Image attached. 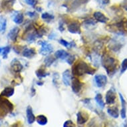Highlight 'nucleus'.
I'll list each match as a JSON object with an SVG mask.
<instances>
[{
  "label": "nucleus",
  "mask_w": 127,
  "mask_h": 127,
  "mask_svg": "<svg viewBox=\"0 0 127 127\" xmlns=\"http://www.w3.org/2000/svg\"><path fill=\"white\" fill-rule=\"evenodd\" d=\"M96 70L92 68L83 61H79L73 67L72 73L74 76H82L85 74L93 75Z\"/></svg>",
  "instance_id": "nucleus-1"
},
{
  "label": "nucleus",
  "mask_w": 127,
  "mask_h": 127,
  "mask_svg": "<svg viewBox=\"0 0 127 127\" xmlns=\"http://www.w3.org/2000/svg\"><path fill=\"white\" fill-rule=\"evenodd\" d=\"M101 63L108 75H113L117 70V61L114 57L108 55H103L101 59Z\"/></svg>",
  "instance_id": "nucleus-2"
},
{
  "label": "nucleus",
  "mask_w": 127,
  "mask_h": 127,
  "mask_svg": "<svg viewBox=\"0 0 127 127\" xmlns=\"http://www.w3.org/2000/svg\"><path fill=\"white\" fill-rule=\"evenodd\" d=\"M38 43L41 46V48L39 50V53L42 55H47L51 53L53 51V46L47 41H39Z\"/></svg>",
  "instance_id": "nucleus-3"
},
{
  "label": "nucleus",
  "mask_w": 127,
  "mask_h": 127,
  "mask_svg": "<svg viewBox=\"0 0 127 127\" xmlns=\"http://www.w3.org/2000/svg\"><path fill=\"white\" fill-rule=\"evenodd\" d=\"M116 98H117V95L115 90H113V89L108 90L105 96L106 104H113L116 102Z\"/></svg>",
  "instance_id": "nucleus-4"
},
{
  "label": "nucleus",
  "mask_w": 127,
  "mask_h": 127,
  "mask_svg": "<svg viewBox=\"0 0 127 127\" xmlns=\"http://www.w3.org/2000/svg\"><path fill=\"white\" fill-rule=\"evenodd\" d=\"M68 31L71 33H81V25L78 21H72L68 25Z\"/></svg>",
  "instance_id": "nucleus-5"
},
{
  "label": "nucleus",
  "mask_w": 127,
  "mask_h": 127,
  "mask_svg": "<svg viewBox=\"0 0 127 127\" xmlns=\"http://www.w3.org/2000/svg\"><path fill=\"white\" fill-rule=\"evenodd\" d=\"M71 87L73 89V91L76 94H78L79 92L81 91L83 83L79 81V79L76 77H73L72 79V83H71Z\"/></svg>",
  "instance_id": "nucleus-6"
},
{
  "label": "nucleus",
  "mask_w": 127,
  "mask_h": 127,
  "mask_svg": "<svg viewBox=\"0 0 127 127\" xmlns=\"http://www.w3.org/2000/svg\"><path fill=\"white\" fill-rule=\"evenodd\" d=\"M95 80L96 85L99 88L103 87L107 83V77L104 75H96L95 77Z\"/></svg>",
  "instance_id": "nucleus-7"
},
{
  "label": "nucleus",
  "mask_w": 127,
  "mask_h": 127,
  "mask_svg": "<svg viewBox=\"0 0 127 127\" xmlns=\"http://www.w3.org/2000/svg\"><path fill=\"white\" fill-rule=\"evenodd\" d=\"M11 69L14 73H19L23 69V65L17 59H14L11 63Z\"/></svg>",
  "instance_id": "nucleus-8"
},
{
  "label": "nucleus",
  "mask_w": 127,
  "mask_h": 127,
  "mask_svg": "<svg viewBox=\"0 0 127 127\" xmlns=\"http://www.w3.org/2000/svg\"><path fill=\"white\" fill-rule=\"evenodd\" d=\"M77 123L79 125H83L89 120V115L87 113L83 111H79L77 115Z\"/></svg>",
  "instance_id": "nucleus-9"
},
{
  "label": "nucleus",
  "mask_w": 127,
  "mask_h": 127,
  "mask_svg": "<svg viewBox=\"0 0 127 127\" xmlns=\"http://www.w3.org/2000/svg\"><path fill=\"white\" fill-rule=\"evenodd\" d=\"M15 0H2L1 3V9L3 11H9L14 5Z\"/></svg>",
  "instance_id": "nucleus-10"
},
{
  "label": "nucleus",
  "mask_w": 127,
  "mask_h": 127,
  "mask_svg": "<svg viewBox=\"0 0 127 127\" xmlns=\"http://www.w3.org/2000/svg\"><path fill=\"white\" fill-rule=\"evenodd\" d=\"M19 31H20V29L19 27H15L13 29H11L9 33H8V37L10 40H11L13 42H15V41L17 40V38L19 35Z\"/></svg>",
  "instance_id": "nucleus-11"
},
{
  "label": "nucleus",
  "mask_w": 127,
  "mask_h": 127,
  "mask_svg": "<svg viewBox=\"0 0 127 127\" xmlns=\"http://www.w3.org/2000/svg\"><path fill=\"white\" fill-rule=\"evenodd\" d=\"M94 18L95 19V20L100 23H105L108 21V17H106L102 12L100 11H96L93 14Z\"/></svg>",
  "instance_id": "nucleus-12"
},
{
  "label": "nucleus",
  "mask_w": 127,
  "mask_h": 127,
  "mask_svg": "<svg viewBox=\"0 0 127 127\" xmlns=\"http://www.w3.org/2000/svg\"><path fill=\"white\" fill-rule=\"evenodd\" d=\"M26 114H27V119L28 123L29 125L33 124L36 120V118L33 113V109L31 108V106H27V109H26Z\"/></svg>",
  "instance_id": "nucleus-13"
},
{
  "label": "nucleus",
  "mask_w": 127,
  "mask_h": 127,
  "mask_svg": "<svg viewBox=\"0 0 127 127\" xmlns=\"http://www.w3.org/2000/svg\"><path fill=\"white\" fill-rule=\"evenodd\" d=\"M22 55L26 58H32L36 55L35 49L34 48H27L25 47L22 51Z\"/></svg>",
  "instance_id": "nucleus-14"
},
{
  "label": "nucleus",
  "mask_w": 127,
  "mask_h": 127,
  "mask_svg": "<svg viewBox=\"0 0 127 127\" xmlns=\"http://www.w3.org/2000/svg\"><path fill=\"white\" fill-rule=\"evenodd\" d=\"M71 77L69 70H65L63 73V82L65 86H69L71 84Z\"/></svg>",
  "instance_id": "nucleus-15"
},
{
  "label": "nucleus",
  "mask_w": 127,
  "mask_h": 127,
  "mask_svg": "<svg viewBox=\"0 0 127 127\" xmlns=\"http://www.w3.org/2000/svg\"><path fill=\"white\" fill-rule=\"evenodd\" d=\"M24 17L22 13L16 11L15 12L14 15H13V20L16 24H21L23 23Z\"/></svg>",
  "instance_id": "nucleus-16"
},
{
  "label": "nucleus",
  "mask_w": 127,
  "mask_h": 127,
  "mask_svg": "<svg viewBox=\"0 0 127 127\" xmlns=\"http://www.w3.org/2000/svg\"><path fill=\"white\" fill-rule=\"evenodd\" d=\"M14 94V89L11 87L5 88L1 94L0 96H3V97H10Z\"/></svg>",
  "instance_id": "nucleus-17"
},
{
  "label": "nucleus",
  "mask_w": 127,
  "mask_h": 127,
  "mask_svg": "<svg viewBox=\"0 0 127 127\" xmlns=\"http://www.w3.org/2000/svg\"><path fill=\"white\" fill-rule=\"evenodd\" d=\"M107 113H108V115H110V117H113L115 119H117L119 117V108L117 106H113V107L108 108L107 109Z\"/></svg>",
  "instance_id": "nucleus-18"
},
{
  "label": "nucleus",
  "mask_w": 127,
  "mask_h": 127,
  "mask_svg": "<svg viewBox=\"0 0 127 127\" xmlns=\"http://www.w3.org/2000/svg\"><path fill=\"white\" fill-rule=\"evenodd\" d=\"M69 55V53L67 51H65V50H63V49L57 51L55 53V56L56 57V58L61 59H65L68 57Z\"/></svg>",
  "instance_id": "nucleus-19"
},
{
  "label": "nucleus",
  "mask_w": 127,
  "mask_h": 127,
  "mask_svg": "<svg viewBox=\"0 0 127 127\" xmlns=\"http://www.w3.org/2000/svg\"><path fill=\"white\" fill-rule=\"evenodd\" d=\"M7 19L3 16H0V33H3L6 30Z\"/></svg>",
  "instance_id": "nucleus-20"
},
{
  "label": "nucleus",
  "mask_w": 127,
  "mask_h": 127,
  "mask_svg": "<svg viewBox=\"0 0 127 127\" xmlns=\"http://www.w3.org/2000/svg\"><path fill=\"white\" fill-rule=\"evenodd\" d=\"M36 121H37V123L40 125H45L48 122L47 117L43 115H38L36 118Z\"/></svg>",
  "instance_id": "nucleus-21"
},
{
  "label": "nucleus",
  "mask_w": 127,
  "mask_h": 127,
  "mask_svg": "<svg viewBox=\"0 0 127 127\" xmlns=\"http://www.w3.org/2000/svg\"><path fill=\"white\" fill-rule=\"evenodd\" d=\"M36 75H37V77L38 78H39V79H42V78H44V77H47V75H49V73H47L46 72L45 69H44V68H39V69H38L35 72Z\"/></svg>",
  "instance_id": "nucleus-22"
},
{
  "label": "nucleus",
  "mask_w": 127,
  "mask_h": 127,
  "mask_svg": "<svg viewBox=\"0 0 127 127\" xmlns=\"http://www.w3.org/2000/svg\"><path fill=\"white\" fill-rule=\"evenodd\" d=\"M95 100H96V103L98 104V106H100V108H103L104 107V101L102 100V96L101 95V94L100 93H98L96 94V96H95Z\"/></svg>",
  "instance_id": "nucleus-23"
},
{
  "label": "nucleus",
  "mask_w": 127,
  "mask_h": 127,
  "mask_svg": "<svg viewBox=\"0 0 127 127\" xmlns=\"http://www.w3.org/2000/svg\"><path fill=\"white\" fill-rule=\"evenodd\" d=\"M55 61V58L51 56V55H49L45 59L44 63H45V65L46 67H50Z\"/></svg>",
  "instance_id": "nucleus-24"
},
{
  "label": "nucleus",
  "mask_w": 127,
  "mask_h": 127,
  "mask_svg": "<svg viewBox=\"0 0 127 127\" xmlns=\"http://www.w3.org/2000/svg\"><path fill=\"white\" fill-rule=\"evenodd\" d=\"M59 43H60L63 46H64L65 47H67V48H72L73 47H75V43L74 41L72 42H68L67 41H65V39H60L59 40Z\"/></svg>",
  "instance_id": "nucleus-25"
},
{
  "label": "nucleus",
  "mask_w": 127,
  "mask_h": 127,
  "mask_svg": "<svg viewBox=\"0 0 127 127\" xmlns=\"http://www.w3.org/2000/svg\"><path fill=\"white\" fill-rule=\"evenodd\" d=\"M41 18L43 20H45V21L49 22V21H51V20L54 19V17H53V15L49 14L48 13H44L42 14Z\"/></svg>",
  "instance_id": "nucleus-26"
},
{
  "label": "nucleus",
  "mask_w": 127,
  "mask_h": 127,
  "mask_svg": "<svg viewBox=\"0 0 127 127\" xmlns=\"http://www.w3.org/2000/svg\"><path fill=\"white\" fill-rule=\"evenodd\" d=\"M10 47H9V46H6V47H3V51L2 53H1V54H2L3 59L7 58L9 53L10 52Z\"/></svg>",
  "instance_id": "nucleus-27"
},
{
  "label": "nucleus",
  "mask_w": 127,
  "mask_h": 127,
  "mask_svg": "<svg viewBox=\"0 0 127 127\" xmlns=\"http://www.w3.org/2000/svg\"><path fill=\"white\" fill-rule=\"evenodd\" d=\"M127 70V59H125L123 60L121 64V74L125 73Z\"/></svg>",
  "instance_id": "nucleus-28"
},
{
  "label": "nucleus",
  "mask_w": 127,
  "mask_h": 127,
  "mask_svg": "<svg viewBox=\"0 0 127 127\" xmlns=\"http://www.w3.org/2000/svg\"><path fill=\"white\" fill-rule=\"evenodd\" d=\"M63 127H75V125L72 121L68 120L65 122L64 125H63Z\"/></svg>",
  "instance_id": "nucleus-29"
},
{
  "label": "nucleus",
  "mask_w": 127,
  "mask_h": 127,
  "mask_svg": "<svg viewBox=\"0 0 127 127\" xmlns=\"http://www.w3.org/2000/svg\"><path fill=\"white\" fill-rule=\"evenodd\" d=\"M75 56L73 55H69L68 57L67 58V62L69 63V65H72L75 61Z\"/></svg>",
  "instance_id": "nucleus-30"
},
{
  "label": "nucleus",
  "mask_w": 127,
  "mask_h": 127,
  "mask_svg": "<svg viewBox=\"0 0 127 127\" xmlns=\"http://www.w3.org/2000/svg\"><path fill=\"white\" fill-rule=\"evenodd\" d=\"M127 110H126V106H122V109H121V117L123 119H125L126 117H127Z\"/></svg>",
  "instance_id": "nucleus-31"
},
{
  "label": "nucleus",
  "mask_w": 127,
  "mask_h": 127,
  "mask_svg": "<svg viewBox=\"0 0 127 127\" xmlns=\"http://www.w3.org/2000/svg\"><path fill=\"white\" fill-rule=\"evenodd\" d=\"M25 1L26 2V3L33 7L35 6L36 3H37V1L36 0H25Z\"/></svg>",
  "instance_id": "nucleus-32"
},
{
  "label": "nucleus",
  "mask_w": 127,
  "mask_h": 127,
  "mask_svg": "<svg viewBox=\"0 0 127 127\" xmlns=\"http://www.w3.org/2000/svg\"><path fill=\"white\" fill-rule=\"evenodd\" d=\"M59 79V73H55L53 75V83L55 85H56V81H57V79Z\"/></svg>",
  "instance_id": "nucleus-33"
},
{
  "label": "nucleus",
  "mask_w": 127,
  "mask_h": 127,
  "mask_svg": "<svg viewBox=\"0 0 127 127\" xmlns=\"http://www.w3.org/2000/svg\"><path fill=\"white\" fill-rule=\"evenodd\" d=\"M27 14L29 15L30 17H34L36 16V12L35 11H30V12H27Z\"/></svg>",
  "instance_id": "nucleus-34"
},
{
  "label": "nucleus",
  "mask_w": 127,
  "mask_h": 127,
  "mask_svg": "<svg viewBox=\"0 0 127 127\" xmlns=\"http://www.w3.org/2000/svg\"><path fill=\"white\" fill-rule=\"evenodd\" d=\"M59 29L61 31H64V27H63V22H62L61 21L59 22Z\"/></svg>",
  "instance_id": "nucleus-35"
},
{
  "label": "nucleus",
  "mask_w": 127,
  "mask_h": 127,
  "mask_svg": "<svg viewBox=\"0 0 127 127\" xmlns=\"http://www.w3.org/2000/svg\"><path fill=\"white\" fill-rule=\"evenodd\" d=\"M56 37V34H55L54 33H51L49 35V39H55Z\"/></svg>",
  "instance_id": "nucleus-36"
},
{
  "label": "nucleus",
  "mask_w": 127,
  "mask_h": 127,
  "mask_svg": "<svg viewBox=\"0 0 127 127\" xmlns=\"http://www.w3.org/2000/svg\"><path fill=\"white\" fill-rule=\"evenodd\" d=\"M100 1H101V3L102 5H106L109 3L110 0H100Z\"/></svg>",
  "instance_id": "nucleus-37"
},
{
  "label": "nucleus",
  "mask_w": 127,
  "mask_h": 127,
  "mask_svg": "<svg viewBox=\"0 0 127 127\" xmlns=\"http://www.w3.org/2000/svg\"><path fill=\"white\" fill-rule=\"evenodd\" d=\"M11 127H21V124L20 123H15L14 125H13Z\"/></svg>",
  "instance_id": "nucleus-38"
},
{
  "label": "nucleus",
  "mask_w": 127,
  "mask_h": 127,
  "mask_svg": "<svg viewBox=\"0 0 127 127\" xmlns=\"http://www.w3.org/2000/svg\"><path fill=\"white\" fill-rule=\"evenodd\" d=\"M123 6L125 7V9L127 10V0H125V1L123 2Z\"/></svg>",
  "instance_id": "nucleus-39"
},
{
  "label": "nucleus",
  "mask_w": 127,
  "mask_h": 127,
  "mask_svg": "<svg viewBox=\"0 0 127 127\" xmlns=\"http://www.w3.org/2000/svg\"><path fill=\"white\" fill-rule=\"evenodd\" d=\"M37 84L39 86H41V85H43V83L42 81H38V82H37Z\"/></svg>",
  "instance_id": "nucleus-40"
},
{
  "label": "nucleus",
  "mask_w": 127,
  "mask_h": 127,
  "mask_svg": "<svg viewBox=\"0 0 127 127\" xmlns=\"http://www.w3.org/2000/svg\"><path fill=\"white\" fill-rule=\"evenodd\" d=\"M3 51V47H0V54H1Z\"/></svg>",
  "instance_id": "nucleus-41"
}]
</instances>
